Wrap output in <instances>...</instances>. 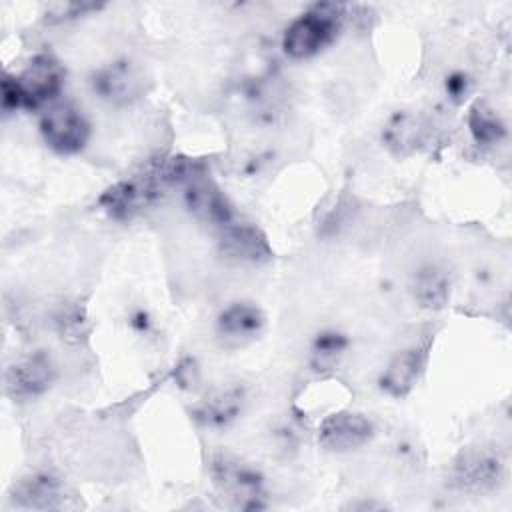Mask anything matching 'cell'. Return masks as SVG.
I'll list each match as a JSON object with an SVG mask.
<instances>
[{
	"label": "cell",
	"instance_id": "15",
	"mask_svg": "<svg viewBox=\"0 0 512 512\" xmlns=\"http://www.w3.org/2000/svg\"><path fill=\"white\" fill-rule=\"evenodd\" d=\"M14 506L32 510H56L68 500L64 482L52 472H32L20 478L10 494Z\"/></svg>",
	"mask_w": 512,
	"mask_h": 512
},
{
	"label": "cell",
	"instance_id": "24",
	"mask_svg": "<svg viewBox=\"0 0 512 512\" xmlns=\"http://www.w3.org/2000/svg\"><path fill=\"white\" fill-rule=\"evenodd\" d=\"M174 378H176L178 386H182V388H192L194 384H198L200 372H198L196 362L192 358H186L184 362H180L174 370Z\"/></svg>",
	"mask_w": 512,
	"mask_h": 512
},
{
	"label": "cell",
	"instance_id": "12",
	"mask_svg": "<svg viewBox=\"0 0 512 512\" xmlns=\"http://www.w3.org/2000/svg\"><path fill=\"white\" fill-rule=\"evenodd\" d=\"M266 326V314L252 300L228 302L214 320L218 340L228 348H238L254 342Z\"/></svg>",
	"mask_w": 512,
	"mask_h": 512
},
{
	"label": "cell",
	"instance_id": "8",
	"mask_svg": "<svg viewBox=\"0 0 512 512\" xmlns=\"http://www.w3.org/2000/svg\"><path fill=\"white\" fill-rule=\"evenodd\" d=\"M16 78L24 96V110H44L58 102L66 72L52 54L40 52Z\"/></svg>",
	"mask_w": 512,
	"mask_h": 512
},
{
	"label": "cell",
	"instance_id": "3",
	"mask_svg": "<svg viewBox=\"0 0 512 512\" xmlns=\"http://www.w3.org/2000/svg\"><path fill=\"white\" fill-rule=\"evenodd\" d=\"M506 476V458L494 446L464 448L448 466V486L462 494L496 490Z\"/></svg>",
	"mask_w": 512,
	"mask_h": 512
},
{
	"label": "cell",
	"instance_id": "23",
	"mask_svg": "<svg viewBox=\"0 0 512 512\" xmlns=\"http://www.w3.org/2000/svg\"><path fill=\"white\" fill-rule=\"evenodd\" d=\"M128 326L138 336H148L154 330V320H152V316H150V312L146 308L136 306L128 314Z\"/></svg>",
	"mask_w": 512,
	"mask_h": 512
},
{
	"label": "cell",
	"instance_id": "4",
	"mask_svg": "<svg viewBox=\"0 0 512 512\" xmlns=\"http://www.w3.org/2000/svg\"><path fill=\"white\" fill-rule=\"evenodd\" d=\"M166 188L168 184L164 182L160 162H156L150 164L144 172L108 186L100 194L98 206L114 220H130L154 200H158Z\"/></svg>",
	"mask_w": 512,
	"mask_h": 512
},
{
	"label": "cell",
	"instance_id": "10",
	"mask_svg": "<svg viewBox=\"0 0 512 512\" xmlns=\"http://www.w3.org/2000/svg\"><path fill=\"white\" fill-rule=\"evenodd\" d=\"M218 254L228 264L260 266L272 260V246L258 226L234 220L218 230Z\"/></svg>",
	"mask_w": 512,
	"mask_h": 512
},
{
	"label": "cell",
	"instance_id": "14",
	"mask_svg": "<svg viewBox=\"0 0 512 512\" xmlns=\"http://www.w3.org/2000/svg\"><path fill=\"white\" fill-rule=\"evenodd\" d=\"M428 364V346L412 344L398 350L378 376V388L390 398H406L420 382Z\"/></svg>",
	"mask_w": 512,
	"mask_h": 512
},
{
	"label": "cell",
	"instance_id": "1",
	"mask_svg": "<svg viewBox=\"0 0 512 512\" xmlns=\"http://www.w3.org/2000/svg\"><path fill=\"white\" fill-rule=\"evenodd\" d=\"M346 6L316 2L300 12L282 32V52L290 60H310L324 52L342 32Z\"/></svg>",
	"mask_w": 512,
	"mask_h": 512
},
{
	"label": "cell",
	"instance_id": "19",
	"mask_svg": "<svg viewBox=\"0 0 512 512\" xmlns=\"http://www.w3.org/2000/svg\"><path fill=\"white\" fill-rule=\"evenodd\" d=\"M382 142L398 156L416 150V146L422 142L420 120L410 112L392 114L382 128Z\"/></svg>",
	"mask_w": 512,
	"mask_h": 512
},
{
	"label": "cell",
	"instance_id": "18",
	"mask_svg": "<svg viewBox=\"0 0 512 512\" xmlns=\"http://www.w3.org/2000/svg\"><path fill=\"white\" fill-rule=\"evenodd\" d=\"M466 124L474 144L480 148H494L508 136L504 118L486 100H476L468 108Z\"/></svg>",
	"mask_w": 512,
	"mask_h": 512
},
{
	"label": "cell",
	"instance_id": "16",
	"mask_svg": "<svg viewBox=\"0 0 512 512\" xmlns=\"http://www.w3.org/2000/svg\"><path fill=\"white\" fill-rule=\"evenodd\" d=\"M450 290V272L438 262H424L412 272L410 292L414 302L424 310H442L450 300Z\"/></svg>",
	"mask_w": 512,
	"mask_h": 512
},
{
	"label": "cell",
	"instance_id": "17",
	"mask_svg": "<svg viewBox=\"0 0 512 512\" xmlns=\"http://www.w3.org/2000/svg\"><path fill=\"white\" fill-rule=\"evenodd\" d=\"M350 350V338L336 326L320 328L308 344V368L316 374H328L340 366Z\"/></svg>",
	"mask_w": 512,
	"mask_h": 512
},
{
	"label": "cell",
	"instance_id": "7",
	"mask_svg": "<svg viewBox=\"0 0 512 512\" xmlns=\"http://www.w3.org/2000/svg\"><path fill=\"white\" fill-rule=\"evenodd\" d=\"M376 434L370 416L358 410H338L328 414L318 426V446L330 454H350L364 448Z\"/></svg>",
	"mask_w": 512,
	"mask_h": 512
},
{
	"label": "cell",
	"instance_id": "6",
	"mask_svg": "<svg viewBox=\"0 0 512 512\" xmlns=\"http://www.w3.org/2000/svg\"><path fill=\"white\" fill-rule=\"evenodd\" d=\"M58 376L56 364L44 350L14 358L4 370V392L14 402H30L46 394Z\"/></svg>",
	"mask_w": 512,
	"mask_h": 512
},
{
	"label": "cell",
	"instance_id": "20",
	"mask_svg": "<svg viewBox=\"0 0 512 512\" xmlns=\"http://www.w3.org/2000/svg\"><path fill=\"white\" fill-rule=\"evenodd\" d=\"M54 328L60 334L62 340L68 342H80V338L86 334V318L82 308L74 306V304H66L60 306L54 316H52Z\"/></svg>",
	"mask_w": 512,
	"mask_h": 512
},
{
	"label": "cell",
	"instance_id": "9",
	"mask_svg": "<svg viewBox=\"0 0 512 512\" xmlns=\"http://www.w3.org/2000/svg\"><path fill=\"white\" fill-rule=\"evenodd\" d=\"M92 94L108 104L124 106L144 92V74L130 58H116L92 70L88 76Z\"/></svg>",
	"mask_w": 512,
	"mask_h": 512
},
{
	"label": "cell",
	"instance_id": "5",
	"mask_svg": "<svg viewBox=\"0 0 512 512\" xmlns=\"http://www.w3.org/2000/svg\"><path fill=\"white\" fill-rule=\"evenodd\" d=\"M38 132L52 152L72 156L86 148L92 126L82 108H78L74 102L58 100L42 110Z\"/></svg>",
	"mask_w": 512,
	"mask_h": 512
},
{
	"label": "cell",
	"instance_id": "21",
	"mask_svg": "<svg viewBox=\"0 0 512 512\" xmlns=\"http://www.w3.org/2000/svg\"><path fill=\"white\" fill-rule=\"evenodd\" d=\"M0 90H2V98H0L2 100V112L6 116L14 114L16 110H24V96H22L16 74L4 72L2 82H0Z\"/></svg>",
	"mask_w": 512,
	"mask_h": 512
},
{
	"label": "cell",
	"instance_id": "22",
	"mask_svg": "<svg viewBox=\"0 0 512 512\" xmlns=\"http://www.w3.org/2000/svg\"><path fill=\"white\" fill-rule=\"evenodd\" d=\"M470 86H472V80L468 76V72L464 70H450L444 80H442V88H444V94L450 102L454 104H460L464 102V98L468 96L470 92Z\"/></svg>",
	"mask_w": 512,
	"mask_h": 512
},
{
	"label": "cell",
	"instance_id": "13",
	"mask_svg": "<svg viewBox=\"0 0 512 512\" xmlns=\"http://www.w3.org/2000/svg\"><path fill=\"white\" fill-rule=\"evenodd\" d=\"M246 404V388L238 382L208 390L190 410L192 420L208 430H226L232 426Z\"/></svg>",
	"mask_w": 512,
	"mask_h": 512
},
{
	"label": "cell",
	"instance_id": "11",
	"mask_svg": "<svg viewBox=\"0 0 512 512\" xmlns=\"http://www.w3.org/2000/svg\"><path fill=\"white\" fill-rule=\"evenodd\" d=\"M182 202H184V208L196 220L210 224L216 230L238 220L232 202L220 190V186L206 176V172L198 174L196 178H192L182 186Z\"/></svg>",
	"mask_w": 512,
	"mask_h": 512
},
{
	"label": "cell",
	"instance_id": "2",
	"mask_svg": "<svg viewBox=\"0 0 512 512\" xmlns=\"http://www.w3.org/2000/svg\"><path fill=\"white\" fill-rule=\"evenodd\" d=\"M216 492L236 510H260L264 502V474L244 458L230 452H216L208 464Z\"/></svg>",
	"mask_w": 512,
	"mask_h": 512
}]
</instances>
